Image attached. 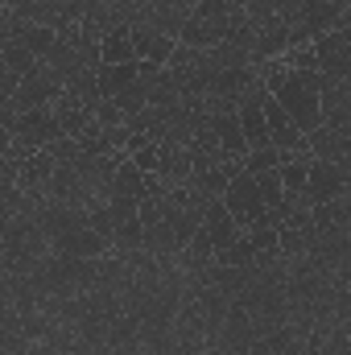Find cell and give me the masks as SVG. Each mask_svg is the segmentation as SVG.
Returning <instances> with one entry per match:
<instances>
[{
    "instance_id": "obj_1",
    "label": "cell",
    "mask_w": 351,
    "mask_h": 355,
    "mask_svg": "<svg viewBox=\"0 0 351 355\" xmlns=\"http://www.w3.org/2000/svg\"><path fill=\"white\" fill-rule=\"evenodd\" d=\"M264 91L281 103V112L289 116V124L306 137L314 128H323V107H318V71H293L281 58L257 62Z\"/></svg>"
},
{
    "instance_id": "obj_2",
    "label": "cell",
    "mask_w": 351,
    "mask_h": 355,
    "mask_svg": "<svg viewBox=\"0 0 351 355\" xmlns=\"http://www.w3.org/2000/svg\"><path fill=\"white\" fill-rule=\"evenodd\" d=\"M219 202H223V211L236 219L240 232H248V227L264 223V202H261V194H257V182H252V174H244V170L223 186Z\"/></svg>"
},
{
    "instance_id": "obj_3",
    "label": "cell",
    "mask_w": 351,
    "mask_h": 355,
    "mask_svg": "<svg viewBox=\"0 0 351 355\" xmlns=\"http://www.w3.org/2000/svg\"><path fill=\"white\" fill-rule=\"evenodd\" d=\"M348 186H351V166H339V162H318V157H310V174H306L302 202H306V207L331 202V198L348 194Z\"/></svg>"
},
{
    "instance_id": "obj_4",
    "label": "cell",
    "mask_w": 351,
    "mask_h": 355,
    "mask_svg": "<svg viewBox=\"0 0 351 355\" xmlns=\"http://www.w3.org/2000/svg\"><path fill=\"white\" fill-rule=\"evenodd\" d=\"M58 91H62V79L46 67V62H37L29 75H21L17 79V91H12V107L17 112H33V107H50L54 99H58Z\"/></svg>"
},
{
    "instance_id": "obj_5",
    "label": "cell",
    "mask_w": 351,
    "mask_h": 355,
    "mask_svg": "<svg viewBox=\"0 0 351 355\" xmlns=\"http://www.w3.org/2000/svg\"><path fill=\"white\" fill-rule=\"evenodd\" d=\"M310 50H314V67H318V75L351 79V29L318 33V37L310 42Z\"/></svg>"
},
{
    "instance_id": "obj_6",
    "label": "cell",
    "mask_w": 351,
    "mask_h": 355,
    "mask_svg": "<svg viewBox=\"0 0 351 355\" xmlns=\"http://www.w3.org/2000/svg\"><path fill=\"white\" fill-rule=\"evenodd\" d=\"M318 107H323V124L351 132V79H331L318 75Z\"/></svg>"
},
{
    "instance_id": "obj_7",
    "label": "cell",
    "mask_w": 351,
    "mask_h": 355,
    "mask_svg": "<svg viewBox=\"0 0 351 355\" xmlns=\"http://www.w3.org/2000/svg\"><path fill=\"white\" fill-rule=\"evenodd\" d=\"M58 132L54 124V112L50 107H33V112H17V124H12V141L25 145V149H46Z\"/></svg>"
},
{
    "instance_id": "obj_8",
    "label": "cell",
    "mask_w": 351,
    "mask_h": 355,
    "mask_svg": "<svg viewBox=\"0 0 351 355\" xmlns=\"http://www.w3.org/2000/svg\"><path fill=\"white\" fill-rule=\"evenodd\" d=\"M128 42H132L137 62H149V67H166L178 46V37H166V33H157L149 25H128Z\"/></svg>"
},
{
    "instance_id": "obj_9",
    "label": "cell",
    "mask_w": 351,
    "mask_h": 355,
    "mask_svg": "<svg viewBox=\"0 0 351 355\" xmlns=\"http://www.w3.org/2000/svg\"><path fill=\"white\" fill-rule=\"evenodd\" d=\"M306 153L318 157V162H339V166H351V132H339V128H314L306 132Z\"/></svg>"
},
{
    "instance_id": "obj_10",
    "label": "cell",
    "mask_w": 351,
    "mask_h": 355,
    "mask_svg": "<svg viewBox=\"0 0 351 355\" xmlns=\"http://www.w3.org/2000/svg\"><path fill=\"white\" fill-rule=\"evenodd\" d=\"M207 120H211V128H215V137H219V149H223V157H232V162H244V153H248V145H244V132H240V120H236V107H223V112H211Z\"/></svg>"
},
{
    "instance_id": "obj_11",
    "label": "cell",
    "mask_w": 351,
    "mask_h": 355,
    "mask_svg": "<svg viewBox=\"0 0 351 355\" xmlns=\"http://www.w3.org/2000/svg\"><path fill=\"white\" fill-rule=\"evenodd\" d=\"M203 232H207V240H211V248L219 252V248H228L236 236H240V227H236V219L223 211V202L219 198H211L207 207H203V223H198Z\"/></svg>"
},
{
    "instance_id": "obj_12",
    "label": "cell",
    "mask_w": 351,
    "mask_h": 355,
    "mask_svg": "<svg viewBox=\"0 0 351 355\" xmlns=\"http://www.w3.org/2000/svg\"><path fill=\"white\" fill-rule=\"evenodd\" d=\"M137 79V62H99L95 67V87L103 99H112L120 87H128Z\"/></svg>"
},
{
    "instance_id": "obj_13",
    "label": "cell",
    "mask_w": 351,
    "mask_h": 355,
    "mask_svg": "<svg viewBox=\"0 0 351 355\" xmlns=\"http://www.w3.org/2000/svg\"><path fill=\"white\" fill-rule=\"evenodd\" d=\"M306 174H310V153H281V166H277V178H281V190L285 194H302L306 190Z\"/></svg>"
},
{
    "instance_id": "obj_14",
    "label": "cell",
    "mask_w": 351,
    "mask_h": 355,
    "mask_svg": "<svg viewBox=\"0 0 351 355\" xmlns=\"http://www.w3.org/2000/svg\"><path fill=\"white\" fill-rule=\"evenodd\" d=\"M99 62H137L132 54V42H128V25H112L103 37H99Z\"/></svg>"
},
{
    "instance_id": "obj_15",
    "label": "cell",
    "mask_w": 351,
    "mask_h": 355,
    "mask_svg": "<svg viewBox=\"0 0 351 355\" xmlns=\"http://www.w3.org/2000/svg\"><path fill=\"white\" fill-rule=\"evenodd\" d=\"M211 265H215V268H252V265H257V252H252L248 236L240 232L228 248H219V252L211 257Z\"/></svg>"
},
{
    "instance_id": "obj_16",
    "label": "cell",
    "mask_w": 351,
    "mask_h": 355,
    "mask_svg": "<svg viewBox=\"0 0 351 355\" xmlns=\"http://www.w3.org/2000/svg\"><path fill=\"white\" fill-rule=\"evenodd\" d=\"M0 62H4L17 79H21V75H29V71L37 67V58H33V54H29L17 37H4V42H0Z\"/></svg>"
},
{
    "instance_id": "obj_17",
    "label": "cell",
    "mask_w": 351,
    "mask_h": 355,
    "mask_svg": "<svg viewBox=\"0 0 351 355\" xmlns=\"http://www.w3.org/2000/svg\"><path fill=\"white\" fill-rule=\"evenodd\" d=\"M112 103H116V107L124 112V120H128V116H137V112H145V107H149V95H145V83H141V79H132L128 87H120L116 95H112Z\"/></svg>"
},
{
    "instance_id": "obj_18",
    "label": "cell",
    "mask_w": 351,
    "mask_h": 355,
    "mask_svg": "<svg viewBox=\"0 0 351 355\" xmlns=\"http://www.w3.org/2000/svg\"><path fill=\"white\" fill-rule=\"evenodd\" d=\"M277 166H281V153H277L273 145H264V149H248L244 162H240L244 174H264V170H277Z\"/></svg>"
},
{
    "instance_id": "obj_19",
    "label": "cell",
    "mask_w": 351,
    "mask_h": 355,
    "mask_svg": "<svg viewBox=\"0 0 351 355\" xmlns=\"http://www.w3.org/2000/svg\"><path fill=\"white\" fill-rule=\"evenodd\" d=\"M128 162H132L141 174H153V166H157V145H153V141H145V145H141V149H137Z\"/></svg>"
},
{
    "instance_id": "obj_20",
    "label": "cell",
    "mask_w": 351,
    "mask_h": 355,
    "mask_svg": "<svg viewBox=\"0 0 351 355\" xmlns=\"http://www.w3.org/2000/svg\"><path fill=\"white\" fill-rule=\"evenodd\" d=\"M8 145H12V128H8V124H0V153H4Z\"/></svg>"
}]
</instances>
